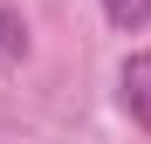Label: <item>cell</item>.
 <instances>
[{"label": "cell", "instance_id": "obj_1", "mask_svg": "<svg viewBox=\"0 0 151 144\" xmlns=\"http://www.w3.org/2000/svg\"><path fill=\"white\" fill-rule=\"evenodd\" d=\"M117 103H124V117L151 137V48L124 55V69H117Z\"/></svg>", "mask_w": 151, "mask_h": 144}, {"label": "cell", "instance_id": "obj_2", "mask_svg": "<svg viewBox=\"0 0 151 144\" xmlns=\"http://www.w3.org/2000/svg\"><path fill=\"white\" fill-rule=\"evenodd\" d=\"M21 55H28V21L14 7H0V69H14Z\"/></svg>", "mask_w": 151, "mask_h": 144}, {"label": "cell", "instance_id": "obj_3", "mask_svg": "<svg viewBox=\"0 0 151 144\" xmlns=\"http://www.w3.org/2000/svg\"><path fill=\"white\" fill-rule=\"evenodd\" d=\"M103 14H110V28H124V34L151 28V0H103Z\"/></svg>", "mask_w": 151, "mask_h": 144}]
</instances>
